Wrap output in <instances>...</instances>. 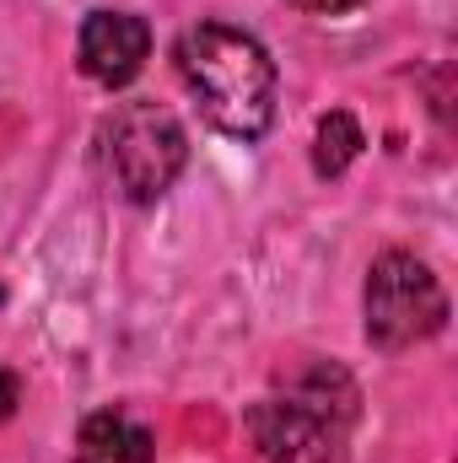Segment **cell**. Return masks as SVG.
Wrapping results in <instances>:
<instances>
[{
	"label": "cell",
	"instance_id": "obj_1",
	"mask_svg": "<svg viewBox=\"0 0 458 463\" xmlns=\"http://www.w3.org/2000/svg\"><path fill=\"white\" fill-rule=\"evenodd\" d=\"M178 76L200 114L232 140H259L275 118V60L270 49L232 27V22H195L178 49Z\"/></svg>",
	"mask_w": 458,
	"mask_h": 463
},
{
	"label": "cell",
	"instance_id": "obj_2",
	"mask_svg": "<svg viewBox=\"0 0 458 463\" xmlns=\"http://www.w3.org/2000/svg\"><path fill=\"white\" fill-rule=\"evenodd\" d=\"M356 404L361 393L345 366L308 361L248 410V437L264 463H345Z\"/></svg>",
	"mask_w": 458,
	"mask_h": 463
},
{
	"label": "cell",
	"instance_id": "obj_3",
	"mask_svg": "<svg viewBox=\"0 0 458 463\" xmlns=\"http://www.w3.org/2000/svg\"><path fill=\"white\" fill-rule=\"evenodd\" d=\"M98 146H103L109 184L129 205H157L189 162V135H184L178 114L151 98L119 103L98 129Z\"/></svg>",
	"mask_w": 458,
	"mask_h": 463
},
{
	"label": "cell",
	"instance_id": "obj_4",
	"mask_svg": "<svg viewBox=\"0 0 458 463\" xmlns=\"http://www.w3.org/2000/svg\"><path fill=\"white\" fill-rule=\"evenodd\" d=\"M361 313H367V340L394 355V350L426 345L448 324V297H443V280L432 275V264L394 248L367 269Z\"/></svg>",
	"mask_w": 458,
	"mask_h": 463
},
{
	"label": "cell",
	"instance_id": "obj_5",
	"mask_svg": "<svg viewBox=\"0 0 458 463\" xmlns=\"http://www.w3.org/2000/svg\"><path fill=\"white\" fill-rule=\"evenodd\" d=\"M151 54V27L135 11H92L81 22V71L98 87H129L146 71Z\"/></svg>",
	"mask_w": 458,
	"mask_h": 463
},
{
	"label": "cell",
	"instance_id": "obj_6",
	"mask_svg": "<svg viewBox=\"0 0 458 463\" xmlns=\"http://www.w3.org/2000/svg\"><path fill=\"white\" fill-rule=\"evenodd\" d=\"M151 431L119 410H98L81 420V437H76V463H151Z\"/></svg>",
	"mask_w": 458,
	"mask_h": 463
},
{
	"label": "cell",
	"instance_id": "obj_7",
	"mask_svg": "<svg viewBox=\"0 0 458 463\" xmlns=\"http://www.w3.org/2000/svg\"><path fill=\"white\" fill-rule=\"evenodd\" d=\"M361 146H367V135H361V124L335 109V114L319 118V135H313V173L319 178H340L345 167L361 156Z\"/></svg>",
	"mask_w": 458,
	"mask_h": 463
},
{
	"label": "cell",
	"instance_id": "obj_8",
	"mask_svg": "<svg viewBox=\"0 0 458 463\" xmlns=\"http://www.w3.org/2000/svg\"><path fill=\"white\" fill-rule=\"evenodd\" d=\"M16 404H22V383H16V372H11V366H0V420H11V415H16Z\"/></svg>",
	"mask_w": 458,
	"mask_h": 463
},
{
	"label": "cell",
	"instance_id": "obj_9",
	"mask_svg": "<svg viewBox=\"0 0 458 463\" xmlns=\"http://www.w3.org/2000/svg\"><path fill=\"white\" fill-rule=\"evenodd\" d=\"M297 11H308V16H345V11H356V5H367V0H291Z\"/></svg>",
	"mask_w": 458,
	"mask_h": 463
}]
</instances>
